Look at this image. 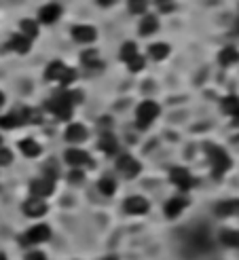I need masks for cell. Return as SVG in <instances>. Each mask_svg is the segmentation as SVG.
Returning a JSON list of instances; mask_svg holds the SVG:
<instances>
[{
	"label": "cell",
	"mask_w": 239,
	"mask_h": 260,
	"mask_svg": "<svg viewBox=\"0 0 239 260\" xmlns=\"http://www.w3.org/2000/svg\"><path fill=\"white\" fill-rule=\"evenodd\" d=\"M59 15H61V6H59V4H47V6L40 8L38 19H40L42 23H53V21L59 19Z\"/></svg>",
	"instance_id": "obj_15"
},
{
	"label": "cell",
	"mask_w": 239,
	"mask_h": 260,
	"mask_svg": "<svg viewBox=\"0 0 239 260\" xmlns=\"http://www.w3.org/2000/svg\"><path fill=\"white\" fill-rule=\"evenodd\" d=\"M19 125H25V108L21 110H15L6 116H0V127L2 129H15Z\"/></svg>",
	"instance_id": "obj_10"
},
{
	"label": "cell",
	"mask_w": 239,
	"mask_h": 260,
	"mask_svg": "<svg viewBox=\"0 0 239 260\" xmlns=\"http://www.w3.org/2000/svg\"><path fill=\"white\" fill-rule=\"evenodd\" d=\"M148 51H150V57H153V59H165L167 55H170V47H167V44L165 42H157V44H150V47H148Z\"/></svg>",
	"instance_id": "obj_22"
},
{
	"label": "cell",
	"mask_w": 239,
	"mask_h": 260,
	"mask_svg": "<svg viewBox=\"0 0 239 260\" xmlns=\"http://www.w3.org/2000/svg\"><path fill=\"white\" fill-rule=\"evenodd\" d=\"M142 68H144V59L140 57V55H136L134 59L129 61V70H131V72H140Z\"/></svg>",
	"instance_id": "obj_33"
},
{
	"label": "cell",
	"mask_w": 239,
	"mask_h": 260,
	"mask_svg": "<svg viewBox=\"0 0 239 260\" xmlns=\"http://www.w3.org/2000/svg\"><path fill=\"white\" fill-rule=\"evenodd\" d=\"M117 169L121 172V176H125V178H136L140 174V163L131 157V155H121L117 159Z\"/></svg>",
	"instance_id": "obj_6"
},
{
	"label": "cell",
	"mask_w": 239,
	"mask_h": 260,
	"mask_svg": "<svg viewBox=\"0 0 239 260\" xmlns=\"http://www.w3.org/2000/svg\"><path fill=\"white\" fill-rule=\"evenodd\" d=\"M13 161V152L8 148H0V165H11Z\"/></svg>",
	"instance_id": "obj_32"
},
{
	"label": "cell",
	"mask_w": 239,
	"mask_h": 260,
	"mask_svg": "<svg viewBox=\"0 0 239 260\" xmlns=\"http://www.w3.org/2000/svg\"><path fill=\"white\" fill-rule=\"evenodd\" d=\"M233 125H235V127H239V110L233 114Z\"/></svg>",
	"instance_id": "obj_37"
},
{
	"label": "cell",
	"mask_w": 239,
	"mask_h": 260,
	"mask_svg": "<svg viewBox=\"0 0 239 260\" xmlns=\"http://www.w3.org/2000/svg\"><path fill=\"white\" fill-rule=\"evenodd\" d=\"M127 6L134 15H142L148 8V0H127Z\"/></svg>",
	"instance_id": "obj_29"
},
{
	"label": "cell",
	"mask_w": 239,
	"mask_h": 260,
	"mask_svg": "<svg viewBox=\"0 0 239 260\" xmlns=\"http://www.w3.org/2000/svg\"><path fill=\"white\" fill-rule=\"evenodd\" d=\"M125 212L127 214H134V216H140V214H146L148 212V201L144 199V197H129V199L125 201Z\"/></svg>",
	"instance_id": "obj_12"
},
{
	"label": "cell",
	"mask_w": 239,
	"mask_h": 260,
	"mask_svg": "<svg viewBox=\"0 0 239 260\" xmlns=\"http://www.w3.org/2000/svg\"><path fill=\"white\" fill-rule=\"evenodd\" d=\"M0 142H2V138H0Z\"/></svg>",
	"instance_id": "obj_42"
},
{
	"label": "cell",
	"mask_w": 239,
	"mask_h": 260,
	"mask_svg": "<svg viewBox=\"0 0 239 260\" xmlns=\"http://www.w3.org/2000/svg\"><path fill=\"white\" fill-rule=\"evenodd\" d=\"M19 150L23 152L25 157H38V155H40V146H38L34 140H30V138L19 142Z\"/></svg>",
	"instance_id": "obj_23"
},
{
	"label": "cell",
	"mask_w": 239,
	"mask_h": 260,
	"mask_svg": "<svg viewBox=\"0 0 239 260\" xmlns=\"http://www.w3.org/2000/svg\"><path fill=\"white\" fill-rule=\"evenodd\" d=\"M11 47L17 53H28L30 51V38H25L23 34H15V36L11 38Z\"/></svg>",
	"instance_id": "obj_25"
},
{
	"label": "cell",
	"mask_w": 239,
	"mask_h": 260,
	"mask_svg": "<svg viewBox=\"0 0 239 260\" xmlns=\"http://www.w3.org/2000/svg\"><path fill=\"white\" fill-rule=\"evenodd\" d=\"M25 260H47L45 258V254H40V252H32V254H28V258Z\"/></svg>",
	"instance_id": "obj_35"
},
{
	"label": "cell",
	"mask_w": 239,
	"mask_h": 260,
	"mask_svg": "<svg viewBox=\"0 0 239 260\" xmlns=\"http://www.w3.org/2000/svg\"><path fill=\"white\" fill-rule=\"evenodd\" d=\"M51 237V229L47 224H36V227H32L28 233L23 235V244L25 246H34V244H42V241H47Z\"/></svg>",
	"instance_id": "obj_5"
},
{
	"label": "cell",
	"mask_w": 239,
	"mask_h": 260,
	"mask_svg": "<svg viewBox=\"0 0 239 260\" xmlns=\"http://www.w3.org/2000/svg\"><path fill=\"white\" fill-rule=\"evenodd\" d=\"M19 28H21V34L25 38H36L38 36V25H36V21H32V19H23L21 23H19Z\"/></svg>",
	"instance_id": "obj_24"
},
{
	"label": "cell",
	"mask_w": 239,
	"mask_h": 260,
	"mask_svg": "<svg viewBox=\"0 0 239 260\" xmlns=\"http://www.w3.org/2000/svg\"><path fill=\"white\" fill-rule=\"evenodd\" d=\"M81 93L78 91H57L55 95L47 102V110L53 112L61 121H68L72 116V104L81 102Z\"/></svg>",
	"instance_id": "obj_1"
},
{
	"label": "cell",
	"mask_w": 239,
	"mask_h": 260,
	"mask_svg": "<svg viewBox=\"0 0 239 260\" xmlns=\"http://www.w3.org/2000/svg\"><path fill=\"white\" fill-rule=\"evenodd\" d=\"M237 110H239V97H235V95L225 97V100H223V112L233 116Z\"/></svg>",
	"instance_id": "obj_27"
},
{
	"label": "cell",
	"mask_w": 239,
	"mask_h": 260,
	"mask_svg": "<svg viewBox=\"0 0 239 260\" xmlns=\"http://www.w3.org/2000/svg\"><path fill=\"white\" fill-rule=\"evenodd\" d=\"M216 214H218V216H237V214H239V199L218 203L216 205Z\"/></svg>",
	"instance_id": "obj_17"
},
{
	"label": "cell",
	"mask_w": 239,
	"mask_h": 260,
	"mask_svg": "<svg viewBox=\"0 0 239 260\" xmlns=\"http://www.w3.org/2000/svg\"><path fill=\"white\" fill-rule=\"evenodd\" d=\"M155 4L159 6V11H161V13H172L174 11V2H172V0H155Z\"/></svg>",
	"instance_id": "obj_31"
},
{
	"label": "cell",
	"mask_w": 239,
	"mask_h": 260,
	"mask_svg": "<svg viewBox=\"0 0 239 260\" xmlns=\"http://www.w3.org/2000/svg\"><path fill=\"white\" fill-rule=\"evenodd\" d=\"M68 180L74 182V184H78V182L83 180V172H81V169H72V172H70V176H68Z\"/></svg>",
	"instance_id": "obj_34"
},
{
	"label": "cell",
	"mask_w": 239,
	"mask_h": 260,
	"mask_svg": "<svg viewBox=\"0 0 239 260\" xmlns=\"http://www.w3.org/2000/svg\"><path fill=\"white\" fill-rule=\"evenodd\" d=\"M72 36L78 42H93L97 38V32L93 25H74L72 28Z\"/></svg>",
	"instance_id": "obj_13"
},
{
	"label": "cell",
	"mask_w": 239,
	"mask_h": 260,
	"mask_svg": "<svg viewBox=\"0 0 239 260\" xmlns=\"http://www.w3.org/2000/svg\"><path fill=\"white\" fill-rule=\"evenodd\" d=\"M45 76L49 80H59V83L66 87L76 78V72L74 70H70L64 61H51V64L47 66V70H45Z\"/></svg>",
	"instance_id": "obj_3"
},
{
	"label": "cell",
	"mask_w": 239,
	"mask_h": 260,
	"mask_svg": "<svg viewBox=\"0 0 239 260\" xmlns=\"http://www.w3.org/2000/svg\"><path fill=\"white\" fill-rule=\"evenodd\" d=\"M159 30V21H157V17L155 15H146L142 23H140V34L142 36H150V34H155Z\"/></svg>",
	"instance_id": "obj_19"
},
{
	"label": "cell",
	"mask_w": 239,
	"mask_h": 260,
	"mask_svg": "<svg viewBox=\"0 0 239 260\" xmlns=\"http://www.w3.org/2000/svg\"><path fill=\"white\" fill-rule=\"evenodd\" d=\"M136 123H138V127L140 129H146L150 123H153L157 116H159V104L157 102H142L138 106V110H136Z\"/></svg>",
	"instance_id": "obj_4"
},
{
	"label": "cell",
	"mask_w": 239,
	"mask_h": 260,
	"mask_svg": "<svg viewBox=\"0 0 239 260\" xmlns=\"http://www.w3.org/2000/svg\"><path fill=\"white\" fill-rule=\"evenodd\" d=\"M136 55H138V47H136L134 42H125V44L121 47V59H123V61H127V64H129V61L134 59Z\"/></svg>",
	"instance_id": "obj_28"
},
{
	"label": "cell",
	"mask_w": 239,
	"mask_h": 260,
	"mask_svg": "<svg viewBox=\"0 0 239 260\" xmlns=\"http://www.w3.org/2000/svg\"><path fill=\"white\" fill-rule=\"evenodd\" d=\"M170 180L178 188H182V191H189V188L193 186V178L184 167H172L170 169Z\"/></svg>",
	"instance_id": "obj_7"
},
{
	"label": "cell",
	"mask_w": 239,
	"mask_h": 260,
	"mask_svg": "<svg viewBox=\"0 0 239 260\" xmlns=\"http://www.w3.org/2000/svg\"><path fill=\"white\" fill-rule=\"evenodd\" d=\"M184 208H187V199H182V197H174V199H170L167 205H165V216L167 218H176Z\"/></svg>",
	"instance_id": "obj_16"
},
{
	"label": "cell",
	"mask_w": 239,
	"mask_h": 260,
	"mask_svg": "<svg viewBox=\"0 0 239 260\" xmlns=\"http://www.w3.org/2000/svg\"><path fill=\"white\" fill-rule=\"evenodd\" d=\"M206 150H208V157L212 161V169H214V178H223L229 169H231V159H229V155L218 148L214 144H206Z\"/></svg>",
	"instance_id": "obj_2"
},
{
	"label": "cell",
	"mask_w": 239,
	"mask_h": 260,
	"mask_svg": "<svg viewBox=\"0 0 239 260\" xmlns=\"http://www.w3.org/2000/svg\"><path fill=\"white\" fill-rule=\"evenodd\" d=\"M53 188H55V180H49V178H40V180H34L30 184L32 197H38V199L53 195Z\"/></svg>",
	"instance_id": "obj_8"
},
{
	"label": "cell",
	"mask_w": 239,
	"mask_h": 260,
	"mask_svg": "<svg viewBox=\"0 0 239 260\" xmlns=\"http://www.w3.org/2000/svg\"><path fill=\"white\" fill-rule=\"evenodd\" d=\"M218 61L223 66H231V64H235V61H239V51H235L233 47H227V49L220 51Z\"/></svg>",
	"instance_id": "obj_21"
},
{
	"label": "cell",
	"mask_w": 239,
	"mask_h": 260,
	"mask_svg": "<svg viewBox=\"0 0 239 260\" xmlns=\"http://www.w3.org/2000/svg\"><path fill=\"white\" fill-rule=\"evenodd\" d=\"M66 140L70 142V144H81V142L87 140V129L83 127V125L72 123V125H70V127L66 129Z\"/></svg>",
	"instance_id": "obj_14"
},
{
	"label": "cell",
	"mask_w": 239,
	"mask_h": 260,
	"mask_svg": "<svg viewBox=\"0 0 239 260\" xmlns=\"http://www.w3.org/2000/svg\"><path fill=\"white\" fill-rule=\"evenodd\" d=\"M106 260H114V258H106Z\"/></svg>",
	"instance_id": "obj_41"
},
{
	"label": "cell",
	"mask_w": 239,
	"mask_h": 260,
	"mask_svg": "<svg viewBox=\"0 0 239 260\" xmlns=\"http://www.w3.org/2000/svg\"><path fill=\"white\" fill-rule=\"evenodd\" d=\"M220 241H223L225 246L239 248V231H229V229H225L223 233H220Z\"/></svg>",
	"instance_id": "obj_26"
},
{
	"label": "cell",
	"mask_w": 239,
	"mask_h": 260,
	"mask_svg": "<svg viewBox=\"0 0 239 260\" xmlns=\"http://www.w3.org/2000/svg\"><path fill=\"white\" fill-rule=\"evenodd\" d=\"M102 6H110V4H114V0H97Z\"/></svg>",
	"instance_id": "obj_36"
},
{
	"label": "cell",
	"mask_w": 239,
	"mask_h": 260,
	"mask_svg": "<svg viewBox=\"0 0 239 260\" xmlns=\"http://www.w3.org/2000/svg\"><path fill=\"white\" fill-rule=\"evenodd\" d=\"M23 212L32 218H40V216H45L47 214V205H45L42 199H38V197H32V199H28L23 203Z\"/></svg>",
	"instance_id": "obj_11"
},
{
	"label": "cell",
	"mask_w": 239,
	"mask_h": 260,
	"mask_svg": "<svg viewBox=\"0 0 239 260\" xmlns=\"http://www.w3.org/2000/svg\"><path fill=\"white\" fill-rule=\"evenodd\" d=\"M100 148L106 152V155H114V152L119 150V142L112 133H104L102 140H100Z\"/></svg>",
	"instance_id": "obj_20"
},
{
	"label": "cell",
	"mask_w": 239,
	"mask_h": 260,
	"mask_svg": "<svg viewBox=\"0 0 239 260\" xmlns=\"http://www.w3.org/2000/svg\"><path fill=\"white\" fill-rule=\"evenodd\" d=\"M235 28H237V32H239V19H237V25H235Z\"/></svg>",
	"instance_id": "obj_39"
},
{
	"label": "cell",
	"mask_w": 239,
	"mask_h": 260,
	"mask_svg": "<svg viewBox=\"0 0 239 260\" xmlns=\"http://www.w3.org/2000/svg\"><path fill=\"white\" fill-rule=\"evenodd\" d=\"M100 191L106 197H110V195H114V191H117V184H114L112 178H102L100 180Z\"/></svg>",
	"instance_id": "obj_30"
},
{
	"label": "cell",
	"mask_w": 239,
	"mask_h": 260,
	"mask_svg": "<svg viewBox=\"0 0 239 260\" xmlns=\"http://www.w3.org/2000/svg\"><path fill=\"white\" fill-rule=\"evenodd\" d=\"M0 260H6V258H4V256H2V254H0Z\"/></svg>",
	"instance_id": "obj_40"
},
{
	"label": "cell",
	"mask_w": 239,
	"mask_h": 260,
	"mask_svg": "<svg viewBox=\"0 0 239 260\" xmlns=\"http://www.w3.org/2000/svg\"><path fill=\"white\" fill-rule=\"evenodd\" d=\"M2 104H4V95H2V93H0V106H2Z\"/></svg>",
	"instance_id": "obj_38"
},
{
	"label": "cell",
	"mask_w": 239,
	"mask_h": 260,
	"mask_svg": "<svg viewBox=\"0 0 239 260\" xmlns=\"http://www.w3.org/2000/svg\"><path fill=\"white\" fill-rule=\"evenodd\" d=\"M66 161L72 167H83V165H93V161H91V157L87 155L85 150H78V148H70L68 152H66Z\"/></svg>",
	"instance_id": "obj_9"
},
{
	"label": "cell",
	"mask_w": 239,
	"mask_h": 260,
	"mask_svg": "<svg viewBox=\"0 0 239 260\" xmlns=\"http://www.w3.org/2000/svg\"><path fill=\"white\" fill-rule=\"evenodd\" d=\"M81 61L87 66V68H93V70H100L104 64H102V59L100 55H97V51L95 49H89V51H85L83 55H81Z\"/></svg>",
	"instance_id": "obj_18"
}]
</instances>
